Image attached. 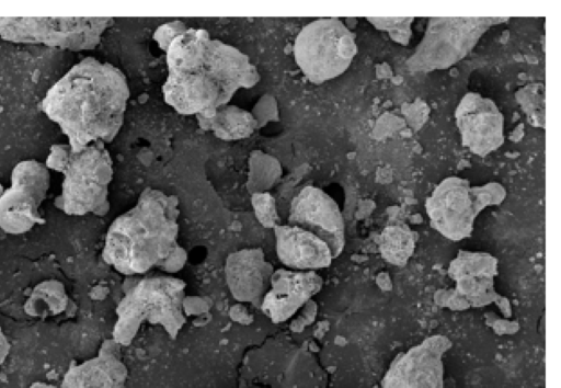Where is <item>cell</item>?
Here are the masks:
<instances>
[{"mask_svg":"<svg viewBox=\"0 0 561 388\" xmlns=\"http://www.w3.org/2000/svg\"><path fill=\"white\" fill-rule=\"evenodd\" d=\"M251 203L254 215L259 222L268 229H274L280 225V219L277 214L276 199L268 192L251 194Z\"/></svg>","mask_w":561,"mask_h":388,"instance_id":"23","label":"cell"},{"mask_svg":"<svg viewBox=\"0 0 561 388\" xmlns=\"http://www.w3.org/2000/svg\"><path fill=\"white\" fill-rule=\"evenodd\" d=\"M49 184L50 174L44 163L33 159L16 163L11 185L0 196V229L9 235H22L45 224L39 207Z\"/></svg>","mask_w":561,"mask_h":388,"instance_id":"10","label":"cell"},{"mask_svg":"<svg viewBox=\"0 0 561 388\" xmlns=\"http://www.w3.org/2000/svg\"><path fill=\"white\" fill-rule=\"evenodd\" d=\"M164 101L178 113L210 118L241 88L260 81L257 69L234 46L210 38L204 28H186L170 43Z\"/></svg>","mask_w":561,"mask_h":388,"instance_id":"1","label":"cell"},{"mask_svg":"<svg viewBox=\"0 0 561 388\" xmlns=\"http://www.w3.org/2000/svg\"><path fill=\"white\" fill-rule=\"evenodd\" d=\"M179 199L146 187L130 209L110 225L103 261L118 273L144 275L158 266L178 244Z\"/></svg>","mask_w":561,"mask_h":388,"instance_id":"3","label":"cell"},{"mask_svg":"<svg viewBox=\"0 0 561 388\" xmlns=\"http://www.w3.org/2000/svg\"><path fill=\"white\" fill-rule=\"evenodd\" d=\"M450 342L433 335L400 353L387 370L382 388H444L443 354Z\"/></svg>","mask_w":561,"mask_h":388,"instance_id":"12","label":"cell"},{"mask_svg":"<svg viewBox=\"0 0 561 388\" xmlns=\"http://www.w3.org/2000/svg\"><path fill=\"white\" fill-rule=\"evenodd\" d=\"M317 316V304L313 300L307 301L294 316L289 324L291 332L299 333L311 324Z\"/></svg>","mask_w":561,"mask_h":388,"instance_id":"27","label":"cell"},{"mask_svg":"<svg viewBox=\"0 0 561 388\" xmlns=\"http://www.w3.org/2000/svg\"><path fill=\"white\" fill-rule=\"evenodd\" d=\"M142 277V275H129L123 282L122 289L123 293L129 290L134 285L138 283V281Z\"/></svg>","mask_w":561,"mask_h":388,"instance_id":"31","label":"cell"},{"mask_svg":"<svg viewBox=\"0 0 561 388\" xmlns=\"http://www.w3.org/2000/svg\"><path fill=\"white\" fill-rule=\"evenodd\" d=\"M10 347V342L0 327V365L7 360Z\"/></svg>","mask_w":561,"mask_h":388,"instance_id":"30","label":"cell"},{"mask_svg":"<svg viewBox=\"0 0 561 388\" xmlns=\"http://www.w3.org/2000/svg\"><path fill=\"white\" fill-rule=\"evenodd\" d=\"M68 300L65 285L60 281L46 279L34 286L23 309L31 317L46 318L65 311Z\"/></svg>","mask_w":561,"mask_h":388,"instance_id":"20","label":"cell"},{"mask_svg":"<svg viewBox=\"0 0 561 388\" xmlns=\"http://www.w3.org/2000/svg\"><path fill=\"white\" fill-rule=\"evenodd\" d=\"M293 52L305 77L320 84L336 78L350 67L357 46L355 34L341 20L325 18L314 20L300 30Z\"/></svg>","mask_w":561,"mask_h":388,"instance_id":"6","label":"cell"},{"mask_svg":"<svg viewBox=\"0 0 561 388\" xmlns=\"http://www.w3.org/2000/svg\"><path fill=\"white\" fill-rule=\"evenodd\" d=\"M229 317L241 326H250L254 320L251 311L242 303H237L230 307Z\"/></svg>","mask_w":561,"mask_h":388,"instance_id":"29","label":"cell"},{"mask_svg":"<svg viewBox=\"0 0 561 388\" xmlns=\"http://www.w3.org/2000/svg\"><path fill=\"white\" fill-rule=\"evenodd\" d=\"M121 347L112 338L104 340L95 356L68 367L61 388H123L128 369L121 358Z\"/></svg>","mask_w":561,"mask_h":388,"instance_id":"16","label":"cell"},{"mask_svg":"<svg viewBox=\"0 0 561 388\" xmlns=\"http://www.w3.org/2000/svg\"><path fill=\"white\" fill-rule=\"evenodd\" d=\"M499 19L435 18L431 19L424 39L408 60L411 70L446 68L461 59L479 37Z\"/></svg>","mask_w":561,"mask_h":388,"instance_id":"9","label":"cell"},{"mask_svg":"<svg viewBox=\"0 0 561 388\" xmlns=\"http://www.w3.org/2000/svg\"><path fill=\"white\" fill-rule=\"evenodd\" d=\"M112 18L0 16V37L73 52L93 49Z\"/></svg>","mask_w":561,"mask_h":388,"instance_id":"8","label":"cell"},{"mask_svg":"<svg viewBox=\"0 0 561 388\" xmlns=\"http://www.w3.org/2000/svg\"><path fill=\"white\" fill-rule=\"evenodd\" d=\"M3 191H4V190H3L2 185L0 184V196H1V194L3 193Z\"/></svg>","mask_w":561,"mask_h":388,"instance_id":"32","label":"cell"},{"mask_svg":"<svg viewBox=\"0 0 561 388\" xmlns=\"http://www.w3.org/2000/svg\"><path fill=\"white\" fill-rule=\"evenodd\" d=\"M322 285L323 279L316 271L274 270L260 308L273 323L285 322L318 294Z\"/></svg>","mask_w":561,"mask_h":388,"instance_id":"14","label":"cell"},{"mask_svg":"<svg viewBox=\"0 0 561 388\" xmlns=\"http://www.w3.org/2000/svg\"><path fill=\"white\" fill-rule=\"evenodd\" d=\"M288 225L300 227L322 239L333 259L345 246V226L336 202L323 190L313 185L302 187L291 199Z\"/></svg>","mask_w":561,"mask_h":388,"instance_id":"11","label":"cell"},{"mask_svg":"<svg viewBox=\"0 0 561 388\" xmlns=\"http://www.w3.org/2000/svg\"><path fill=\"white\" fill-rule=\"evenodd\" d=\"M214 303L205 296H184L182 299V311L185 317H198L208 313Z\"/></svg>","mask_w":561,"mask_h":388,"instance_id":"25","label":"cell"},{"mask_svg":"<svg viewBox=\"0 0 561 388\" xmlns=\"http://www.w3.org/2000/svg\"><path fill=\"white\" fill-rule=\"evenodd\" d=\"M497 261L488 253L459 251L448 269L449 276L457 283L456 289L469 300L483 304L493 290Z\"/></svg>","mask_w":561,"mask_h":388,"instance_id":"18","label":"cell"},{"mask_svg":"<svg viewBox=\"0 0 561 388\" xmlns=\"http://www.w3.org/2000/svg\"><path fill=\"white\" fill-rule=\"evenodd\" d=\"M187 261V252L179 243L171 253L162 260L157 267L167 274H175L180 272Z\"/></svg>","mask_w":561,"mask_h":388,"instance_id":"28","label":"cell"},{"mask_svg":"<svg viewBox=\"0 0 561 388\" xmlns=\"http://www.w3.org/2000/svg\"><path fill=\"white\" fill-rule=\"evenodd\" d=\"M128 99L129 87L118 68L85 57L47 90L41 109L59 126L70 148L78 151L115 138Z\"/></svg>","mask_w":561,"mask_h":388,"instance_id":"2","label":"cell"},{"mask_svg":"<svg viewBox=\"0 0 561 388\" xmlns=\"http://www.w3.org/2000/svg\"><path fill=\"white\" fill-rule=\"evenodd\" d=\"M414 236L405 225L386 227L377 240L382 258L394 265H405L414 251Z\"/></svg>","mask_w":561,"mask_h":388,"instance_id":"21","label":"cell"},{"mask_svg":"<svg viewBox=\"0 0 561 388\" xmlns=\"http://www.w3.org/2000/svg\"><path fill=\"white\" fill-rule=\"evenodd\" d=\"M273 230L277 258L286 269L317 271L331 265L329 246L314 233L288 224L277 225Z\"/></svg>","mask_w":561,"mask_h":388,"instance_id":"17","label":"cell"},{"mask_svg":"<svg viewBox=\"0 0 561 388\" xmlns=\"http://www.w3.org/2000/svg\"><path fill=\"white\" fill-rule=\"evenodd\" d=\"M186 30L185 25L181 21H173L160 25L153 33V39L157 41L162 50H167L170 43L174 37L180 35Z\"/></svg>","mask_w":561,"mask_h":388,"instance_id":"26","label":"cell"},{"mask_svg":"<svg viewBox=\"0 0 561 388\" xmlns=\"http://www.w3.org/2000/svg\"><path fill=\"white\" fill-rule=\"evenodd\" d=\"M250 170L248 179L249 193L267 192L280 176V167L278 162L264 155V159L250 160Z\"/></svg>","mask_w":561,"mask_h":388,"instance_id":"22","label":"cell"},{"mask_svg":"<svg viewBox=\"0 0 561 388\" xmlns=\"http://www.w3.org/2000/svg\"><path fill=\"white\" fill-rule=\"evenodd\" d=\"M45 166L64 175L55 206L70 216L105 215L110 209L108 185L113 161L104 142L73 151L68 144L50 147Z\"/></svg>","mask_w":561,"mask_h":388,"instance_id":"4","label":"cell"},{"mask_svg":"<svg viewBox=\"0 0 561 388\" xmlns=\"http://www.w3.org/2000/svg\"><path fill=\"white\" fill-rule=\"evenodd\" d=\"M185 287L183 279L170 275L142 276L117 304L112 339L128 346L144 322L161 326L175 339L186 323L182 311Z\"/></svg>","mask_w":561,"mask_h":388,"instance_id":"5","label":"cell"},{"mask_svg":"<svg viewBox=\"0 0 561 388\" xmlns=\"http://www.w3.org/2000/svg\"><path fill=\"white\" fill-rule=\"evenodd\" d=\"M505 196L499 183L471 186L459 176L444 179L426 198L431 226L445 238L459 241L469 237L478 214L489 205H497Z\"/></svg>","mask_w":561,"mask_h":388,"instance_id":"7","label":"cell"},{"mask_svg":"<svg viewBox=\"0 0 561 388\" xmlns=\"http://www.w3.org/2000/svg\"><path fill=\"white\" fill-rule=\"evenodd\" d=\"M224 272L229 292L238 303L260 307L274 267L261 248H245L227 256Z\"/></svg>","mask_w":561,"mask_h":388,"instance_id":"15","label":"cell"},{"mask_svg":"<svg viewBox=\"0 0 561 388\" xmlns=\"http://www.w3.org/2000/svg\"><path fill=\"white\" fill-rule=\"evenodd\" d=\"M462 146L484 157L504 142L503 115L495 103L476 92L466 93L455 111Z\"/></svg>","mask_w":561,"mask_h":388,"instance_id":"13","label":"cell"},{"mask_svg":"<svg viewBox=\"0 0 561 388\" xmlns=\"http://www.w3.org/2000/svg\"><path fill=\"white\" fill-rule=\"evenodd\" d=\"M368 20L380 30H387L392 39L404 45L408 44L413 18H368Z\"/></svg>","mask_w":561,"mask_h":388,"instance_id":"24","label":"cell"},{"mask_svg":"<svg viewBox=\"0 0 561 388\" xmlns=\"http://www.w3.org/2000/svg\"><path fill=\"white\" fill-rule=\"evenodd\" d=\"M196 118L203 129H211L215 136L224 140L249 137L259 126L252 113L236 105L218 107L210 118Z\"/></svg>","mask_w":561,"mask_h":388,"instance_id":"19","label":"cell"}]
</instances>
